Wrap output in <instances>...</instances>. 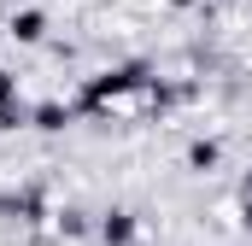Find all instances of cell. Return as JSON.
<instances>
[{
  "label": "cell",
  "instance_id": "obj_2",
  "mask_svg": "<svg viewBox=\"0 0 252 246\" xmlns=\"http://www.w3.org/2000/svg\"><path fill=\"white\" fill-rule=\"evenodd\" d=\"M129 229H135V223H129L124 211H118V217H106V241H118V246H124V241H129Z\"/></svg>",
  "mask_w": 252,
  "mask_h": 246
},
{
  "label": "cell",
  "instance_id": "obj_5",
  "mask_svg": "<svg viewBox=\"0 0 252 246\" xmlns=\"http://www.w3.org/2000/svg\"><path fill=\"white\" fill-rule=\"evenodd\" d=\"M0 112H12V76L0 70Z\"/></svg>",
  "mask_w": 252,
  "mask_h": 246
},
{
  "label": "cell",
  "instance_id": "obj_7",
  "mask_svg": "<svg viewBox=\"0 0 252 246\" xmlns=\"http://www.w3.org/2000/svg\"><path fill=\"white\" fill-rule=\"evenodd\" d=\"M170 6H188V0H170Z\"/></svg>",
  "mask_w": 252,
  "mask_h": 246
},
{
  "label": "cell",
  "instance_id": "obj_1",
  "mask_svg": "<svg viewBox=\"0 0 252 246\" xmlns=\"http://www.w3.org/2000/svg\"><path fill=\"white\" fill-rule=\"evenodd\" d=\"M41 30H47L41 12H18V18H12V35H18V41H41Z\"/></svg>",
  "mask_w": 252,
  "mask_h": 246
},
{
  "label": "cell",
  "instance_id": "obj_3",
  "mask_svg": "<svg viewBox=\"0 0 252 246\" xmlns=\"http://www.w3.org/2000/svg\"><path fill=\"white\" fill-rule=\"evenodd\" d=\"M193 164H199V170H211V164H217V147H211V141H199V147H193Z\"/></svg>",
  "mask_w": 252,
  "mask_h": 246
},
{
  "label": "cell",
  "instance_id": "obj_6",
  "mask_svg": "<svg viewBox=\"0 0 252 246\" xmlns=\"http://www.w3.org/2000/svg\"><path fill=\"white\" fill-rule=\"evenodd\" d=\"M247 223H252V187H247Z\"/></svg>",
  "mask_w": 252,
  "mask_h": 246
},
{
  "label": "cell",
  "instance_id": "obj_4",
  "mask_svg": "<svg viewBox=\"0 0 252 246\" xmlns=\"http://www.w3.org/2000/svg\"><path fill=\"white\" fill-rule=\"evenodd\" d=\"M35 118H41V129H59V123H64V112H59V106H41Z\"/></svg>",
  "mask_w": 252,
  "mask_h": 246
}]
</instances>
